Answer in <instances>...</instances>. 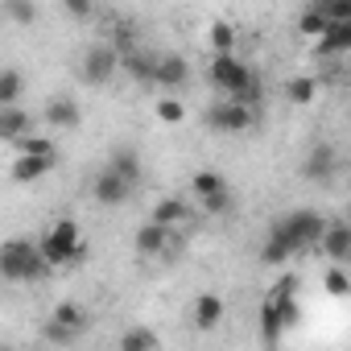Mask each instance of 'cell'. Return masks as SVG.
Instances as JSON below:
<instances>
[{
  "label": "cell",
  "instance_id": "obj_20",
  "mask_svg": "<svg viewBox=\"0 0 351 351\" xmlns=\"http://www.w3.org/2000/svg\"><path fill=\"white\" fill-rule=\"evenodd\" d=\"M318 91H322V83H318L314 75H298V79H289V83H285V99H289V104H298V108L314 104V99H318Z\"/></svg>",
  "mask_w": 351,
  "mask_h": 351
},
{
  "label": "cell",
  "instance_id": "obj_9",
  "mask_svg": "<svg viewBox=\"0 0 351 351\" xmlns=\"http://www.w3.org/2000/svg\"><path fill=\"white\" fill-rule=\"evenodd\" d=\"M42 116H46V124H50L54 132H66V128H79L83 108H79V99H71V95H50Z\"/></svg>",
  "mask_w": 351,
  "mask_h": 351
},
{
  "label": "cell",
  "instance_id": "obj_16",
  "mask_svg": "<svg viewBox=\"0 0 351 351\" xmlns=\"http://www.w3.org/2000/svg\"><path fill=\"white\" fill-rule=\"evenodd\" d=\"M54 161L58 157H25V153H17V161H13V182H38V178H46V173L54 169Z\"/></svg>",
  "mask_w": 351,
  "mask_h": 351
},
{
  "label": "cell",
  "instance_id": "obj_21",
  "mask_svg": "<svg viewBox=\"0 0 351 351\" xmlns=\"http://www.w3.org/2000/svg\"><path fill=\"white\" fill-rule=\"evenodd\" d=\"M120 71H128V75L141 79V83H153L157 58H153V54H141V50H128V54H120Z\"/></svg>",
  "mask_w": 351,
  "mask_h": 351
},
{
  "label": "cell",
  "instance_id": "obj_14",
  "mask_svg": "<svg viewBox=\"0 0 351 351\" xmlns=\"http://www.w3.org/2000/svg\"><path fill=\"white\" fill-rule=\"evenodd\" d=\"M34 132V116L25 108H0V141H21Z\"/></svg>",
  "mask_w": 351,
  "mask_h": 351
},
{
  "label": "cell",
  "instance_id": "obj_27",
  "mask_svg": "<svg viewBox=\"0 0 351 351\" xmlns=\"http://www.w3.org/2000/svg\"><path fill=\"white\" fill-rule=\"evenodd\" d=\"M298 25H302V34H310L314 42H318V38L326 34V17H322V9H318V5L302 9V21H298Z\"/></svg>",
  "mask_w": 351,
  "mask_h": 351
},
{
  "label": "cell",
  "instance_id": "obj_19",
  "mask_svg": "<svg viewBox=\"0 0 351 351\" xmlns=\"http://www.w3.org/2000/svg\"><path fill=\"white\" fill-rule=\"evenodd\" d=\"M132 244H136L141 256H165V248H169V232H161V228H153V223H141Z\"/></svg>",
  "mask_w": 351,
  "mask_h": 351
},
{
  "label": "cell",
  "instance_id": "obj_25",
  "mask_svg": "<svg viewBox=\"0 0 351 351\" xmlns=\"http://www.w3.org/2000/svg\"><path fill=\"white\" fill-rule=\"evenodd\" d=\"M17 153H25V157H58V153H54V141H50V136H38V132L21 136V141H17Z\"/></svg>",
  "mask_w": 351,
  "mask_h": 351
},
{
  "label": "cell",
  "instance_id": "obj_29",
  "mask_svg": "<svg viewBox=\"0 0 351 351\" xmlns=\"http://www.w3.org/2000/svg\"><path fill=\"white\" fill-rule=\"evenodd\" d=\"M261 330H265V339L273 343L281 330H285V318H281V310L273 306V302H265V314H261Z\"/></svg>",
  "mask_w": 351,
  "mask_h": 351
},
{
  "label": "cell",
  "instance_id": "obj_30",
  "mask_svg": "<svg viewBox=\"0 0 351 351\" xmlns=\"http://www.w3.org/2000/svg\"><path fill=\"white\" fill-rule=\"evenodd\" d=\"M5 17H13V21L29 25V21L38 17V5H34V0H9V5H5Z\"/></svg>",
  "mask_w": 351,
  "mask_h": 351
},
{
  "label": "cell",
  "instance_id": "obj_5",
  "mask_svg": "<svg viewBox=\"0 0 351 351\" xmlns=\"http://www.w3.org/2000/svg\"><path fill=\"white\" fill-rule=\"evenodd\" d=\"M87 326H91V314H87L79 302H58L54 314H50V322H46V339L71 343V339H79Z\"/></svg>",
  "mask_w": 351,
  "mask_h": 351
},
{
  "label": "cell",
  "instance_id": "obj_4",
  "mask_svg": "<svg viewBox=\"0 0 351 351\" xmlns=\"http://www.w3.org/2000/svg\"><path fill=\"white\" fill-rule=\"evenodd\" d=\"M116 71H120V50H116L112 42H95V46H87V54L79 58V83H87V87L112 83Z\"/></svg>",
  "mask_w": 351,
  "mask_h": 351
},
{
  "label": "cell",
  "instance_id": "obj_13",
  "mask_svg": "<svg viewBox=\"0 0 351 351\" xmlns=\"http://www.w3.org/2000/svg\"><path fill=\"white\" fill-rule=\"evenodd\" d=\"M223 314H228V306H223V298L219 293H199L195 298V326L199 330H215L219 322H223Z\"/></svg>",
  "mask_w": 351,
  "mask_h": 351
},
{
  "label": "cell",
  "instance_id": "obj_1",
  "mask_svg": "<svg viewBox=\"0 0 351 351\" xmlns=\"http://www.w3.org/2000/svg\"><path fill=\"white\" fill-rule=\"evenodd\" d=\"M38 252H42L46 269H66V265L87 261V256H91V244L83 240V232H79L75 219H54V223L42 232Z\"/></svg>",
  "mask_w": 351,
  "mask_h": 351
},
{
  "label": "cell",
  "instance_id": "obj_24",
  "mask_svg": "<svg viewBox=\"0 0 351 351\" xmlns=\"http://www.w3.org/2000/svg\"><path fill=\"white\" fill-rule=\"evenodd\" d=\"M157 120H161L165 128L186 124V104H182V99H157Z\"/></svg>",
  "mask_w": 351,
  "mask_h": 351
},
{
  "label": "cell",
  "instance_id": "obj_10",
  "mask_svg": "<svg viewBox=\"0 0 351 351\" xmlns=\"http://www.w3.org/2000/svg\"><path fill=\"white\" fill-rule=\"evenodd\" d=\"M318 248H322L335 265H343V261L351 256V223H347V219H326Z\"/></svg>",
  "mask_w": 351,
  "mask_h": 351
},
{
  "label": "cell",
  "instance_id": "obj_31",
  "mask_svg": "<svg viewBox=\"0 0 351 351\" xmlns=\"http://www.w3.org/2000/svg\"><path fill=\"white\" fill-rule=\"evenodd\" d=\"M289 256H293V252H289L277 236H269V240H265V248H261V261H265V265H285Z\"/></svg>",
  "mask_w": 351,
  "mask_h": 351
},
{
  "label": "cell",
  "instance_id": "obj_32",
  "mask_svg": "<svg viewBox=\"0 0 351 351\" xmlns=\"http://www.w3.org/2000/svg\"><path fill=\"white\" fill-rule=\"evenodd\" d=\"M66 13H71V17H91V5H79V0H66Z\"/></svg>",
  "mask_w": 351,
  "mask_h": 351
},
{
  "label": "cell",
  "instance_id": "obj_15",
  "mask_svg": "<svg viewBox=\"0 0 351 351\" xmlns=\"http://www.w3.org/2000/svg\"><path fill=\"white\" fill-rule=\"evenodd\" d=\"M186 58H178V54H161L157 58V71H153V83H161V87H182L186 83Z\"/></svg>",
  "mask_w": 351,
  "mask_h": 351
},
{
  "label": "cell",
  "instance_id": "obj_23",
  "mask_svg": "<svg viewBox=\"0 0 351 351\" xmlns=\"http://www.w3.org/2000/svg\"><path fill=\"white\" fill-rule=\"evenodd\" d=\"M120 351H157V330L149 326H128L120 335Z\"/></svg>",
  "mask_w": 351,
  "mask_h": 351
},
{
  "label": "cell",
  "instance_id": "obj_22",
  "mask_svg": "<svg viewBox=\"0 0 351 351\" xmlns=\"http://www.w3.org/2000/svg\"><path fill=\"white\" fill-rule=\"evenodd\" d=\"M351 50V25H326V34L318 38V54H347Z\"/></svg>",
  "mask_w": 351,
  "mask_h": 351
},
{
  "label": "cell",
  "instance_id": "obj_26",
  "mask_svg": "<svg viewBox=\"0 0 351 351\" xmlns=\"http://www.w3.org/2000/svg\"><path fill=\"white\" fill-rule=\"evenodd\" d=\"M211 50H215V54H232V50H236V25L215 21V25H211Z\"/></svg>",
  "mask_w": 351,
  "mask_h": 351
},
{
  "label": "cell",
  "instance_id": "obj_12",
  "mask_svg": "<svg viewBox=\"0 0 351 351\" xmlns=\"http://www.w3.org/2000/svg\"><path fill=\"white\" fill-rule=\"evenodd\" d=\"M186 219H191V207H186V199H161L157 207H153V215H149V223L153 228H161V232H178V228H186Z\"/></svg>",
  "mask_w": 351,
  "mask_h": 351
},
{
  "label": "cell",
  "instance_id": "obj_3",
  "mask_svg": "<svg viewBox=\"0 0 351 351\" xmlns=\"http://www.w3.org/2000/svg\"><path fill=\"white\" fill-rule=\"evenodd\" d=\"M322 228H326V219L318 211H289L285 219H277L269 228V236H277L289 252H302V248H310V244L322 240Z\"/></svg>",
  "mask_w": 351,
  "mask_h": 351
},
{
  "label": "cell",
  "instance_id": "obj_11",
  "mask_svg": "<svg viewBox=\"0 0 351 351\" xmlns=\"http://www.w3.org/2000/svg\"><path fill=\"white\" fill-rule=\"evenodd\" d=\"M335 169H339L335 149H330V145H314V149L306 153V161H302V178H310V182H330Z\"/></svg>",
  "mask_w": 351,
  "mask_h": 351
},
{
  "label": "cell",
  "instance_id": "obj_7",
  "mask_svg": "<svg viewBox=\"0 0 351 351\" xmlns=\"http://www.w3.org/2000/svg\"><path fill=\"white\" fill-rule=\"evenodd\" d=\"M191 195L207 207V211H223L228 207V178L215 169H199L191 178Z\"/></svg>",
  "mask_w": 351,
  "mask_h": 351
},
{
  "label": "cell",
  "instance_id": "obj_17",
  "mask_svg": "<svg viewBox=\"0 0 351 351\" xmlns=\"http://www.w3.org/2000/svg\"><path fill=\"white\" fill-rule=\"evenodd\" d=\"M25 95V75L17 66H0V108H21Z\"/></svg>",
  "mask_w": 351,
  "mask_h": 351
},
{
  "label": "cell",
  "instance_id": "obj_6",
  "mask_svg": "<svg viewBox=\"0 0 351 351\" xmlns=\"http://www.w3.org/2000/svg\"><path fill=\"white\" fill-rule=\"evenodd\" d=\"M207 124H211L215 132L236 136V132H248V128L256 124V112H252V108H240V104H232V99H219V104H211Z\"/></svg>",
  "mask_w": 351,
  "mask_h": 351
},
{
  "label": "cell",
  "instance_id": "obj_8",
  "mask_svg": "<svg viewBox=\"0 0 351 351\" xmlns=\"http://www.w3.org/2000/svg\"><path fill=\"white\" fill-rule=\"evenodd\" d=\"M132 191H136V186H128L124 178H116L108 165L95 173V182H91V199H95L99 207H120V203H128V199H132Z\"/></svg>",
  "mask_w": 351,
  "mask_h": 351
},
{
  "label": "cell",
  "instance_id": "obj_28",
  "mask_svg": "<svg viewBox=\"0 0 351 351\" xmlns=\"http://www.w3.org/2000/svg\"><path fill=\"white\" fill-rule=\"evenodd\" d=\"M322 285H326V293H330V298H347V293H351V281H347V273H343L339 265H330V269H326Z\"/></svg>",
  "mask_w": 351,
  "mask_h": 351
},
{
  "label": "cell",
  "instance_id": "obj_2",
  "mask_svg": "<svg viewBox=\"0 0 351 351\" xmlns=\"http://www.w3.org/2000/svg\"><path fill=\"white\" fill-rule=\"evenodd\" d=\"M46 261L38 252V240H5L0 244V277L21 285V281H38L46 277Z\"/></svg>",
  "mask_w": 351,
  "mask_h": 351
},
{
  "label": "cell",
  "instance_id": "obj_33",
  "mask_svg": "<svg viewBox=\"0 0 351 351\" xmlns=\"http://www.w3.org/2000/svg\"><path fill=\"white\" fill-rule=\"evenodd\" d=\"M0 351H21V347H13V343H0Z\"/></svg>",
  "mask_w": 351,
  "mask_h": 351
},
{
  "label": "cell",
  "instance_id": "obj_18",
  "mask_svg": "<svg viewBox=\"0 0 351 351\" xmlns=\"http://www.w3.org/2000/svg\"><path fill=\"white\" fill-rule=\"evenodd\" d=\"M108 169L116 173V178H124L128 186L141 182V157H136V149H116V153L108 157Z\"/></svg>",
  "mask_w": 351,
  "mask_h": 351
}]
</instances>
